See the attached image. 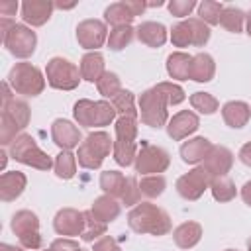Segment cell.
<instances>
[{"instance_id": "58", "label": "cell", "mask_w": 251, "mask_h": 251, "mask_svg": "<svg viewBox=\"0 0 251 251\" xmlns=\"http://www.w3.org/2000/svg\"><path fill=\"white\" fill-rule=\"evenodd\" d=\"M45 251H51V249H45Z\"/></svg>"}, {"instance_id": "14", "label": "cell", "mask_w": 251, "mask_h": 251, "mask_svg": "<svg viewBox=\"0 0 251 251\" xmlns=\"http://www.w3.org/2000/svg\"><path fill=\"white\" fill-rule=\"evenodd\" d=\"M51 139L61 151H71L82 143L80 129L65 118H57L51 124Z\"/></svg>"}, {"instance_id": "54", "label": "cell", "mask_w": 251, "mask_h": 251, "mask_svg": "<svg viewBox=\"0 0 251 251\" xmlns=\"http://www.w3.org/2000/svg\"><path fill=\"white\" fill-rule=\"evenodd\" d=\"M55 8H61V10H71V8H75V4H61V2H57V4H55Z\"/></svg>"}, {"instance_id": "42", "label": "cell", "mask_w": 251, "mask_h": 251, "mask_svg": "<svg viewBox=\"0 0 251 251\" xmlns=\"http://www.w3.org/2000/svg\"><path fill=\"white\" fill-rule=\"evenodd\" d=\"M186 22H188V25H190V29H192V45L204 47V45L210 41V35H212L210 25L204 24L200 18H188Z\"/></svg>"}, {"instance_id": "35", "label": "cell", "mask_w": 251, "mask_h": 251, "mask_svg": "<svg viewBox=\"0 0 251 251\" xmlns=\"http://www.w3.org/2000/svg\"><path fill=\"white\" fill-rule=\"evenodd\" d=\"M106 226H108V224L98 222V220L92 216V212L86 210V212H84V229H82L80 239L86 241V243H94V241H98L100 237L106 235Z\"/></svg>"}, {"instance_id": "13", "label": "cell", "mask_w": 251, "mask_h": 251, "mask_svg": "<svg viewBox=\"0 0 251 251\" xmlns=\"http://www.w3.org/2000/svg\"><path fill=\"white\" fill-rule=\"evenodd\" d=\"M76 41L82 49L96 51L98 47L104 45V41H108L106 24L100 20H82L76 25Z\"/></svg>"}, {"instance_id": "44", "label": "cell", "mask_w": 251, "mask_h": 251, "mask_svg": "<svg viewBox=\"0 0 251 251\" xmlns=\"http://www.w3.org/2000/svg\"><path fill=\"white\" fill-rule=\"evenodd\" d=\"M139 198H141V190H139V182L135 176H126V184H124V190H122V204L126 206H137L139 204Z\"/></svg>"}, {"instance_id": "21", "label": "cell", "mask_w": 251, "mask_h": 251, "mask_svg": "<svg viewBox=\"0 0 251 251\" xmlns=\"http://www.w3.org/2000/svg\"><path fill=\"white\" fill-rule=\"evenodd\" d=\"M135 35L147 47H163L167 41V27L159 22H143L135 27Z\"/></svg>"}, {"instance_id": "3", "label": "cell", "mask_w": 251, "mask_h": 251, "mask_svg": "<svg viewBox=\"0 0 251 251\" xmlns=\"http://www.w3.org/2000/svg\"><path fill=\"white\" fill-rule=\"evenodd\" d=\"M114 151V139L106 131H92L84 137V141L78 145L76 161L82 169H100L104 159Z\"/></svg>"}, {"instance_id": "6", "label": "cell", "mask_w": 251, "mask_h": 251, "mask_svg": "<svg viewBox=\"0 0 251 251\" xmlns=\"http://www.w3.org/2000/svg\"><path fill=\"white\" fill-rule=\"evenodd\" d=\"M10 157L37 171H49L55 165V161H51V157L35 143V139L29 133H22L16 137V141L10 145Z\"/></svg>"}, {"instance_id": "30", "label": "cell", "mask_w": 251, "mask_h": 251, "mask_svg": "<svg viewBox=\"0 0 251 251\" xmlns=\"http://www.w3.org/2000/svg\"><path fill=\"white\" fill-rule=\"evenodd\" d=\"M210 190H212L214 200H218V202H229L237 194L235 182L229 176H214L212 184H210Z\"/></svg>"}, {"instance_id": "34", "label": "cell", "mask_w": 251, "mask_h": 251, "mask_svg": "<svg viewBox=\"0 0 251 251\" xmlns=\"http://www.w3.org/2000/svg\"><path fill=\"white\" fill-rule=\"evenodd\" d=\"M116 139L118 141H127V143H135L137 139V118L133 116H120L116 120Z\"/></svg>"}, {"instance_id": "2", "label": "cell", "mask_w": 251, "mask_h": 251, "mask_svg": "<svg viewBox=\"0 0 251 251\" xmlns=\"http://www.w3.org/2000/svg\"><path fill=\"white\" fill-rule=\"evenodd\" d=\"M116 108L112 106V102L106 100H88V98H80L75 102L73 106V118L78 126L82 127H104L110 126L116 120Z\"/></svg>"}, {"instance_id": "15", "label": "cell", "mask_w": 251, "mask_h": 251, "mask_svg": "<svg viewBox=\"0 0 251 251\" xmlns=\"http://www.w3.org/2000/svg\"><path fill=\"white\" fill-rule=\"evenodd\" d=\"M167 135L173 141H182L200 127V118L192 110H180L167 122Z\"/></svg>"}, {"instance_id": "41", "label": "cell", "mask_w": 251, "mask_h": 251, "mask_svg": "<svg viewBox=\"0 0 251 251\" xmlns=\"http://www.w3.org/2000/svg\"><path fill=\"white\" fill-rule=\"evenodd\" d=\"M96 88H98V92L104 96V98H114L120 90H122V82H120V76L116 75V73H112V71H106L102 76H100V80L96 82Z\"/></svg>"}, {"instance_id": "43", "label": "cell", "mask_w": 251, "mask_h": 251, "mask_svg": "<svg viewBox=\"0 0 251 251\" xmlns=\"http://www.w3.org/2000/svg\"><path fill=\"white\" fill-rule=\"evenodd\" d=\"M171 43L175 47H188V45H192V29H190L186 20H182V22L173 25V29H171Z\"/></svg>"}, {"instance_id": "40", "label": "cell", "mask_w": 251, "mask_h": 251, "mask_svg": "<svg viewBox=\"0 0 251 251\" xmlns=\"http://www.w3.org/2000/svg\"><path fill=\"white\" fill-rule=\"evenodd\" d=\"M190 106H192L196 112H200V114H204V116H210V114L218 112L220 102H218L216 96H212L210 92H194V94L190 96Z\"/></svg>"}, {"instance_id": "59", "label": "cell", "mask_w": 251, "mask_h": 251, "mask_svg": "<svg viewBox=\"0 0 251 251\" xmlns=\"http://www.w3.org/2000/svg\"><path fill=\"white\" fill-rule=\"evenodd\" d=\"M80 251H84V249H80Z\"/></svg>"}, {"instance_id": "10", "label": "cell", "mask_w": 251, "mask_h": 251, "mask_svg": "<svg viewBox=\"0 0 251 251\" xmlns=\"http://www.w3.org/2000/svg\"><path fill=\"white\" fill-rule=\"evenodd\" d=\"M4 47L18 59H27L33 55L35 45H37V35L31 31V27L24 24H14V27L2 37Z\"/></svg>"}, {"instance_id": "28", "label": "cell", "mask_w": 251, "mask_h": 251, "mask_svg": "<svg viewBox=\"0 0 251 251\" xmlns=\"http://www.w3.org/2000/svg\"><path fill=\"white\" fill-rule=\"evenodd\" d=\"M2 112L8 114V116L22 127V131L27 127L29 118H31V110H29L27 102H25V100H20V98H12L10 102L2 104Z\"/></svg>"}, {"instance_id": "4", "label": "cell", "mask_w": 251, "mask_h": 251, "mask_svg": "<svg viewBox=\"0 0 251 251\" xmlns=\"http://www.w3.org/2000/svg\"><path fill=\"white\" fill-rule=\"evenodd\" d=\"M169 100L163 94V90L155 84L153 88H147L139 96V116L141 122L153 129L165 127L169 122V112H167Z\"/></svg>"}, {"instance_id": "56", "label": "cell", "mask_w": 251, "mask_h": 251, "mask_svg": "<svg viewBox=\"0 0 251 251\" xmlns=\"http://www.w3.org/2000/svg\"><path fill=\"white\" fill-rule=\"evenodd\" d=\"M247 251H251V237L247 239Z\"/></svg>"}, {"instance_id": "8", "label": "cell", "mask_w": 251, "mask_h": 251, "mask_svg": "<svg viewBox=\"0 0 251 251\" xmlns=\"http://www.w3.org/2000/svg\"><path fill=\"white\" fill-rule=\"evenodd\" d=\"M12 231L18 235L20 245L24 249H39L41 235H39V218L31 210H20L12 216L10 222Z\"/></svg>"}, {"instance_id": "18", "label": "cell", "mask_w": 251, "mask_h": 251, "mask_svg": "<svg viewBox=\"0 0 251 251\" xmlns=\"http://www.w3.org/2000/svg\"><path fill=\"white\" fill-rule=\"evenodd\" d=\"M53 8L55 4L49 0H25L22 4V20L31 27H39L49 22Z\"/></svg>"}, {"instance_id": "47", "label": "cell", "mask_w": 251, "mask_h": 251, "mask_svg": "<svg viewBox=\"0 0 251 251\" xmlns=\"http://www.w3.org/2000/svg\"><path fill=\"white\" fill-rule=\"evenodd\" d=\"M49 249L51 251H80L78 243L75 239H71V237H59V239H55Z\"/></svg>"}, {"instance_id": "19", "label": "cell", "mask_w": 251, "mask_h": 251, "mask_svg": "<svg viewBox=\"0 0 251 251\" xmlns=\"http://www.w3.org/2000/svg\"><path fill=\"white\" fill-rule=\"evenodd\" d=\"M25 184H27V178L24 173H20V171L2 173V176H0V200L2 202L16 200L25 190Z\"/></svg>"}, {"instance_id": "36", "label": "cell", "mask_w": 251, "mask_h": 251, "mask_svg": "<svg viewBox=\"0 0 251 251\" xmlns=\"http://www.w3.org/2000/svg\"><path fill=\"white\" fill-rule=\"evenodd\" d=\"M110 102H112V106L116 108V112L120 116H133V118L139 116V110H135V98H133L131 90L122 88Z\"/></svg>"}, {"instance_id": "50", "label": "cell", "mask_w": 251, "mask_h": 251, "mask_svg": "<svg viewBox=\"0 0 251 251\" xmlns=\"http://www.w3.org/2000/svg\"><path fill=\"white\" fill-rule=\"evenodd\" d=\"M239 161L247 167H251V141H247L245 145H241L239 149Z\"/></svg>"}, {"instance_id": "12", "label": "cell", "mask_w": 251, "mask_h": 251, "mask_svg": "<svg viewBox=\"0 0 251 251\" xmlns=\"http://www.w3.org/2000/svg\"><path fill=\"white\" fill-rule=\"evenodd\" d=\"M147 4L141 0H122L114 2L104 10V20L106 24L118 27V25H131L135 16H141L145 12Z\"/></svg>"}, {"instance_id": "25", "label": "cell", "mask_w": 251, "mask_h": 251, "mask_svg": "<svg viewBox=\"0 0 251 251\" xmlns=\"http://www.w3.org/2000/svg\"><path fill=\"white\" fill-rule=\"evenodd\" d=\"M173 239L180 249H192L202 239V226L198 222H182L175 227Z\"/></svg>"}, {"instance_id": "1", "label": "cell", "mask_w": 251, "mask_h": 251, "mask_svg": "<svg viewBox=\"0 0 251 251\" xmlns=\"http://www.w3.org/2000/svg\"><path fill=\"white\" fill-rule=\"evenodd\" d=\"M127 226L135 233H149V235H167L173 227L171 216L151 202H139L127 214Z\"/></svg>"}, {"instance_id": "38", "label": "cell", "mask_w": 251, "mask_h": 251, "mask_svg": "<svg viewBox=\"0 0 251 251\" xmlns=\"http://www.w3.org/2000/svg\"><path fill=\"white\" fill-rule=\"evenodd\" d=\"M137 145L135 143H127V141H118L114 139V161L120 165V167H129L135 163V157H137Z\"/></svg>"}, {"instance_id": "37", "label": "cell", "mask_w": 251, "mask_h": 251, "mask_svg": "<svg viewBox=\"0 0 251 251\" xmlns=\"http://www.w3.org/2000/svg\"><path fill=\"white\" fill-rule=\"evenodd\" d=\"M165 188H167V180L163 175H145L139 180V190L141 196L145 198H157L165 192Z\"/></svg>"}, {"instance_id": "45", "label": "cell", "mask_w": 251, "mask_h": 251, "mask_svg": "<svg viewBox=\"0 0 251 251\" xmlns=\"http://www.w3.org/2000/svg\"><path fill=\"white\" fill-rule=\"evenodd\" d=\"M157 86H159V88L163 90V94L167 96L169 106H171V104H173V106H176V104H180V102L186 98V94H184L182 86H178V84H175V82H159Z\"/></svg>"}, {"instance_id": "9", "label": "cell", "mask_w": 251, "mask_h": 251, "mask_svg": "<svg viewBox=\"0 0 251 251\" xmlns=\"http://www.w3.org/2000/svg\"><path fill=\"white\" fill-rule=\"evenodd\" d=\"M135 171L141 173L143 176L145 175H161L169 169L171 165V155L167 149L159 147V145H151V143H145L139 151H137V157H135Z\"/></svg>"}, {"instance_id": "48", "label": "cell", "mask_w": 251, "mask_h": 251, "mask_svg": "<svg viewBox=\"0 0 251 251\" xmlns=\"http://www.w3.org/2000/svg\"><path fill=\"white\" fill-rule=\"evenodd\" d=\"M92 251H122V249H120V245H118V241H116L114 237L104 235V237H100L98 241H94Z\"/></svg>"}, {"instance_id": "49", "label": "cell", "mask_w": 251, "mask_h": 251, "mask_svg": "<svg viewBox=\"0 0 251 251\" xmlns=\"http://www.w3.org/2000/svg\"><path fill=\"white\" fill-rule=\"evenodd\" d=\"M16 12H18V2H12V0L0 2V16H2V18L16 16Z\"/></svg>"}, {"instance_id": "39", "label": "cell", "mask_w": 251, "mask_h": 251, "mask_svg": "<svg viewBox=\"0 0 251 251\" xmlns=\"http://www.w3.org/2000/svg\"><path fill=\"white\" fill-rule=\"evenodd\" d=\"M224 4L214 2V0H204L198 4V18L208 24V25H218L220 24V16L224 12Z\"/></svg>"}, {"instance_id": "51", "label": "cell", "mask_w": 251, "mask_h": 251, "mask_svg": "<svg viewBox=\"0 0 251 251\" xmlns=\"http://www.w3.org/2000/svg\"><path fill=\"white\" fill-rule=\"evenodd\" d=\"M241 198H243V202L251 208V180H247V182L241 186Z\"/></svg>"}, {"instance_id": "24", "label": "cell", "mask_w": 251, "mask_h": 251, "mask_svg": "<svg viewBox=\"0 0 251 251\" xmlns=\"http://www.w3.org/2000/svg\"><path fill=\"white\" fill-rule=\"evenodd\" d=\"M90 212H92V216H94L98 222H102V224H110V222H114V220L120 216V212H122V204H120L114 196L104 194V196H98V198L92 202Z\"/></svg>"}, {"instance_id": "29", "label": "cell", "mask_w": 251, "mask_h": 251, "mask_svg": "<svg viewBox=\"0 0 251 251\" xmlns=\"http://www.w3.org/2000/svg\"><path fill=\"white\" fill-rule=\"evenodd\" d=\"M245 24V12L237 6H226L220 16V25L231 33H241Z\"/></svg>"}, {"instance_id": "26", "label": "cell", "mask_w": 251, "mask_h": 251, "mask_svg": "<svg viewBox=\"0 0 251 251\" xmlns=\"http://www.w3.org/2000/svg\"><path fill=\"white\" fill-rule=\"evenodd\" d=\"M216 75V63L214 57L208 53H196L192 55L190 63V78L196 82H210Z\"/></svg>"}, {"instance_id": "32", "label": "cell", "mask_w": 251, "mask_h": 251, "mask_svg": "<svg viewBox=\"0 0 251 251\" xmlns=\"http://www.w3.org/2000/svg\"><path fill=\"white\" fill-rule=\"evenodd\" d=\"M53 171L59 178L63 180H69L76 175V155H73L71 151H61L57 157H55V165H53Z\"/></svg>"}, {"instance_id": "22", "label": "cell", "mask_w": 251, "mask_h": 251, "mask_svg": "<svg viewBox=\"0 0 251 251\" xmlns=\"http://www.w3.org/2000/svg\"><path fill=\"white\" fill-rule=\"evenodd\" d=\"M80 76L86 82H98L100 76L106 73V63H104V55L98 51H90L86 55H82L80 59Z\"/></svg>"}, {"instance_id": "11", "label": "cell", "mask_w": 251, "mask_h": 251, "mask_svg": "<svg viewBox=\"0 0 251 251\" xmlns=\"http://www.w3.org/2000/svg\"><path fill=\"white\" fill-rule=\"evenodd\" d=\"M212 175L200 165L190 169L188 173H184L182 176H178L176 180V192L184 198V200H198L212 184Z\"/></svg>"}, {"instance_id": "55", "label": "cell", "mask_w": 251, "mask_h": 251, "mask_svg": "<svg viewBox=\"0 0 251 251\" xmlns=\"http://www.w3.org/2000/svg\"><path fill=\"white\" fill-rule=\"evenodd\" d=\"M0 157H2V167H6V153L0 151Z\"/></svg>"}, {"instance_id": "17", "label": "cell", "mask_w": 251, "mask_h": 251, "mask_svg": "<svg viewBox=\"0 0 251 251\" xmlns=\"http://www.w3.org/2000/svg\"><path fill=\"white\" fill-rule=\"evenodd\" d=\"M202 163H204L202 167L212 176H227V173L233 165V153L224 145H212V149L208 151V155Z\"/></svg>"}, {"instance_id": "16", "label": "cell", "mask_w": 251, "mask_h": 251, "mask_svg": "<svg viewBox=\"0 0 251 251\" xmlns=\"http://www.w3.org/2000/svg\"><path fill=\"white\" fill-rule=\"evenodd\" d=\"M53 229L63 237L82 235L84 229V212L75 208H63L53 218Z\"/></svg>"}, {"instance_id": "53", "label": "cell", "mask_w": 251, "mask_h": 251, "mask_svg": "<svg viewBox=\"0 0 251 251\" xmlns=\"http://www.w3.org/2000/svg\"><path fill=\"white\" fill-rule=\"evenodd\" d=\"M245 29H247V35L251 37V10L245 14Z\"/></svg>"}, {"instance_id": "7", "label": "cell", "mask_w": 251, "mask_h": 251, "mask_svg": "<svg viewBox=\"0 0 251 251\" xmlns=\"http://www.w3.org/2000/svg\"><path fill=\"white\" fill-rule=\"evenodd\" d=\"M47 84L55 90H75L80 82V69L63 57H53L45 67Z\"/></svg>"}, {"instance_id": "20", "label": "cell", "mask_w": 251, "mask_h": 251, "mask_svg": "<svg viewBox=\"0 0 251 251\" xmlns=\"http://www.w3.org/2000/svg\"><path fill=\"white\" fill-rule=\"evenodd\" d=\"M222 118H224L226 126L239 129V127L247 126V122L251 118V106L243 100H229L222 106Z\"/></svg>"}, {"instance_id": "46", "label": "cell", "mask_w": 251, "mask_h": 251, "mask_svg": "<svg viewBox=\"0 0 251 251\" xmlns=\"http://www.w3.org/2000/svg\"><path fill=\"white\" fill-rule=\"evenodd\" d=\"M167 8H169V12H171L173 16H176V18H186V16H190V12L196 8V2H194V0H171V2L167 4Z\"/></svg>"}, {"instance_id": "31", "label": "cell", "mask_w": 251, "mask_h": 251, "mask_svg": "<svg viewBox=\"0 0 251 251\" xmlns=\"http://www.w3.org/2000/svg\"><path fill=\"white\" fill-rule=\"evenodd\" d=\"M124 184H126V176L120 173V171H104L100 175V188L104 190V194L108 196H122V190H124Z\"/></svg>"}, {"instance_id": "5", "label": "cell", "mask_w": 251, "mask_h": 251, "mask_svg": "<svg viewBox=\"0 0 251 251\" xmlns=\"http://www.w3.org/2000/svg\"><path fill=\"white\" fill-rule=\"evenodd\" d=\"M8 84L16 94L22 96H39L45 88V76L43 73L31 65V63H16L10 69Z\"/></svg>"}, {"instance_id": "33", "label": "cell", "mask_w": 251, "mask_h": 251, "mask_svg": "<svg viewBox=\"0 0 251 251\" xmlns=\"http://www.w3.org/2000/svg\"><path fill=\"white\" fill-rule=\"evenodd\" d=\"M133 35H135V27H131V25L112 27V31L108 33V47L112 51H122L131 43Z\"/></svg>"}, {"instance_id": "27", "label": "cell", "mask_w": 251, "mask_h": 251, "mask_svg": "<svg viewBox=\"0 0 251 251\" xmlns=\"http://www.w3.org/2000/svg\"><path fill=\"white\" fill-rule=\"evenodd\" d=\"M190 63H192V55L182 53V51H175L167 57V73L171 78L176 80H188L190 78Z\"/></svg>"}, {"instance_id": "57", "label": "cell", "mask_w": 251, "mask_h": 251, "mask_svg": "<svg viewBox=\"0 0 251 251\" xmlns=\"http://www.w3.org/2000/svg\"><path fill=\"white\" fill-rule=\"evenodd\" d=\"M226 251H237V249H226Z\"/></svg>"}, {"instance_id": "23", "label": "cell", "mask_w": 251, "mask_h": 251, "mask_svg": "<svg viewBox=\"0 0 251 251\" xmlns=\"http://www.w3.org/2000/svg\"><path fill=\"white\" fill-rule=\"evenodd\" d=\"M210 149H212L210 139H206V137H192V139H188V141H184L180 145V157L188 165H198V163H202L206 159Z\"/></svg>"}, {"instance_id": "52", "label": "cell", "mask_w": 251, "mask_h": 251, "mask_svg": "<svg viewBox=\"0 0 251 251\" xmlns=\"http://www.w3.org/2000/svg\"><path fill=\"white\" fill-rule=\"evenodd\" d=\"M0 251H24V247H16V245H10V243H2V245H0Z\"/></svg>"}]
</instances>
